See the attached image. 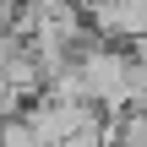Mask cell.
<instances>
[{
    "label": "cell",
    "mask_w": 147,
    "mask_h": 147,
    "mask_svg": "<svg viewBox=\"0 0 147 147\" xmlns=\"http://www.w3.org/2000/svg\"><path fill=\"white\" fill-rule=\"evenodd\" d=\"M0 82L22 98V104H33V98H44V71H38V60L22 49V55H11L5 65H0Z\"/></svg>",
    "instance_id": "cell-1"
},
{
    "label": "cell",
    "mask_w": 147,
    "mask_h": 147,
    "mask_svg": "<svg viewBox=\"0 0 147 147\" xmlns=\"http://www.w3.org/2000/svg\"><path fill=\"white\" fill-rule=\"evenodd\" d=\"M0 147H33V136H27V125H22V115L0 125Z\"/></svg>",
    "instance_id": "cell-2"
},
{
    "label": "cell",
    "mask_w": 147,
    "mask_h": 147,
    "mask_svg": "<svg viewBox=\"0 0 147 147\" xmlns=\"http://www.w3.org/2000/svg\"><path fill=\"white\" fill-rule=\"evenodd\" d=\"M22 49H27V44H16V38H11V33H5V27H0V65H5V60H11V55H22Z\"/></svg>",
    "instance_id": "cell-4"
},
{
    "label": "cell",
    "mask_w": 147,
    "mask_h": 147,
    "mask_svg": "<svg viewBox=\"0 0 147 147\" xmlns=\"http://www.w3.org/2000/svg\"><path fill=\"white\" fill-rule=\"evenodd\" d=\"M16 115H22V98H16V93L0 82V125H5V120H16Z\"/></svg>",
    "instance_id": "cell-3"
}]
</instances>
